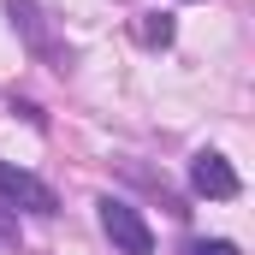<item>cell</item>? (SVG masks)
Returning <instances> with one entry per match:
<instances>
[{
  "instance_id": "1",
  "label": "cell",
  "mask_w": 255,
  "mask_h": 255,
  "mask_svg": "<svg viewBox=\"0 0 255 255\" xmlns=\"http://www.w3.org/2000/svg\"><path fill=\"white\" fill-rule=\"evenodd\" d=\"M95 214H101V232H107V244L119 255H154V232H148V220L130 208L125 196H101Z\"/></svg>"
},
{
  "instance_id": "2",
  "label": "cell",
  "mask_w": 255,
  "mask_h": 255,
  "mask_svg": "<svg viewBox=\"0 0 255 255\" xmlns=\"http://www.w3.org/2000/svg\"><path fill=\"white\" fill-rule=\"evenodd\" d=\"M0 202L6 208H24V214H60V196H54V184H42L36 172H24V166H6L0 160Z\"/></svg>"
},
{
  "instance_id": "3",
  "label": "cell",
  "mask_w": 255,
  "mask_h": 255,
  "mask_svg": "<svg viewBox=\"0 0 255 255\" xmlns=\"http://www.w3.org/2000/svg\"><path fill=\"white\" fill-rule=\"evenodd\" d=\"M190 190L208 196V202H232V196L244 190V178H238V166H232L220 148H196V160H190Z\"/></svg>"
},
{
  "instance_id": "4",
  "label": "cell",
  "mask_w": 255,
  "mask_h": 255,
  "mask_svg": "<svg viewBox=\"0 0 255 255\" xmlns=\"http://www.w3.org/2000/svg\"><path fill=\"white\" fill-rule=\"evenodd\" d=\"M6 12H12V30H24V42H30L36 54H48V60H54V71H71V54L48 42V30H42V12H36L30 0H6Z\"/></svg>"
},
{
  "instance_id": "5",
  "label": "cell",
  "mask_w": 255,
  "mask_h": 255,
  "mask_svg": "<svg viewBox=\"0 0 255 255\" xmlns=\"http://www.w3.org/2000/svg\"><path fill=\"white\" fill-rule=\"evenodd\" d=\"M142 42H148V48H166V42H172V18H166V12H148V24H142Z\"/></svg>"
},
{
  "instance_id": "6",
  "label": "cell",
  "mask_w": 255,
  "mask_h": 255,
  "mask_svg": "<svg viewBox=\"0 0 255 255\" xmlns=\"http://www.w3.org/2000/svg\"><path fill=\"white\" fill-rule=\"evenodd\" d=\"M184 255H238V244H232V238H190Z\"/></svg>"
}]
</instances>
